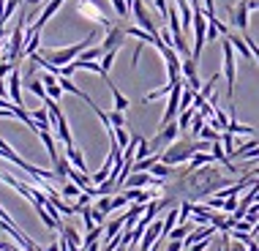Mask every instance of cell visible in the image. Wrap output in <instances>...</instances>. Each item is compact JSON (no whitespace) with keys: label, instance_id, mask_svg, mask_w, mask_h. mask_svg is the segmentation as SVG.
Here are the masks:
<instances>
[{"label":"cell","instance_id":"cell-24","mask_svg":"<svg viewBox=\"0 0 259 251\" xmlns=\"http://www.w3.org/2000/svg\"><path fill=\"white\" fill-rule=\"evenodd\" d=\"M115 139H117V145H120V148L125 150L128 148V142H131V137H128V131H125V126H117L115 129Z\"/></svg>","mask_w":259,"mask_h":251},{"label":"cell","instance_id":"cell-11","mask_svg":"<svg viewBox=\"0 0 259 251\" xmlns=\"http://www.w3.org/2000/svg\"><path fill=\"white\" fill-rule=\"evenodd\" d=\"M38 137H41V142H44V148H47V153H50V158H52V166H55L58 158H60V153H58V145H55L52 131H38Z\"/></svg>","mask_w":259,"mask_h":251},{"label":"cell","instance_id":"cell-15","mask_svg":"<svg viewBox=\"0 0 259 251\" xmlns=\"http://www.w3.org/2000/svg\"><path fill=\"white\" fill-rule=\"evenodd\" d=\"M178 221H180V211H178V207H169V213H166V219H164V229H161V238L166 240V235L175 229Z\"/></svg>","mask_w":259,"mask_h":251},{"label":"cell","instance_id":"cell-26","mask_svg":"<svg viewBox=\"0 0 259 251\" xmlns=\"http://www.w3.org/2000/svg\"><path fill=\"white\" fill-rule=\"evenodd\" d=\"M96 207H99V211L101 213H112V211H115V207H112V197H109V194H104V197H99V202H96Z\"/></svg>","mask_w":259,"mask_h":251},{"label":"cell","instance_id":"cell-32","mask_svg":"<svg viewBox=\"0 0 259 251\" xmlns=\"http://www.w3.org/2000/svg\"><path fill=\"white\" fill-rule=\"evenodd\" d=\"M85 251H101V243L99 240H93V243H88V246H82Z\"/></svg>","mask_w":259,"mask_h":251},{"label":"cell","instance_id":"cell-33","mask_svg":"<svg viewBox=\"0 0 259 251\" xmlns=\"http://www.w3.org/2000/svg\"><path fill=\"white\" fill-rule=\"evenodd\" d=\"M0 96H3V99H9V88H6L3 76H0Z\"/></svg>","mask_w":259,"mask_h":251},{"label":"cell","instance_id":"cell-31","mask_svg":"<svg viewBox=\"0 0 259 251\" xmlns=\"http://www.w3.org/2000/svg\"><path fill=\"white\" fill-rule=\"evenodd\" d=\"M183 248H186V246H183V240H169L164 251H183Z\"/></svg>","mask_w":259,"mask_h":251},{"label":"cell","instance_id":"cell-14","mask_svg":"<svg viewBox=\"0 0 259 251\" xmlns=\"http://www.w3.org/2000/svg\"><path fill=\"white\" fill-rule=\"evenodd\" d=\"M79 194H82V188L76 186L74 180H68V178H66V180L60 183V197H63V199H76Z\"/></svg>","mask_w":259,"mask_h":251},{"label":"cell","instance_id":"cell-30","mask_svg":"<svg viewBox=\"0 0 259 251\" xmlns=\"http://www.w3.org/2000/svg\"><path fill=\"white\" fill-rule=\"evenodd\" d=\"M235 207H237V197H227V199H224V213H235Z\"/></svg>","mask_w":259,"mask_h":251},{"label":"cell","instance_id":"cell-23","mask_svg":"<svg viewBox=\"0 0 259 251\" xmlns=\"http://www.w3.org/2000/svg\"><path fill=\"white\" fill-rule=\"evenodd\" d=\"M199 139H207V142H219L221 134H219V129H213V126H202Z\"/></svg>","mask_w":259,"mask_h":251},{"label":"cell","instance_id":"cell-6","mask_svg":"<svg viewBox=\"0 0 259 251\" xmlns=\"http://www.w3.org/2000/svg\"><path fill=\"white\" fill-rule=\"evenodd\" d=\"M9 99L17 104V107H25V101H22V71H19V68H14L9 74Z\"/></svg>","mask_w":259,"mask_h":251},{"label":"cell","instance_id":"cell-12","mask_svg":"<svg viewBox=\"0 0 259 251\" xmlns=\"http://www.w3.org/2000/svg\"><path fill=\"white\" fill-rule=\"evenodd\" d=\"M158 161H161V153H150V156H145V158H137L134 166H131V172H150L153 164H158Z\"/></svg>","mask_w":259,"mask_h":251},{"label":"cell","instance_id":"cell-18","mask_svg":"<svg viewBox=\"0 0 259 251\" xmlns=\"http://www.w3.org/2000/svg\"><path fill=\"white\" fill-rule=\"evenodd\" d=\"M227 131H232V134H246V137H251V134H254V126H243V123H237V117H235V112H232Z\"/></svg>","mask_w":259,"mask_h":251},{"label":"cell","instance_id":"cell-9","mask_svg":"<svg viewBox=\"0 0 259 251\" xmlns=\"http://www.w3.org/2000/svg\"><path fill=\"white\" fill-rule=\"evenodd\" d=\"M227 36H229V41H232L235 52H240V58H246V60L254 58V52H251V47H248L246 36H237V33H227Z\"/></svg>","mask_w":259,"mask_h":251},{"label":"cell","instance_id":"cell-1","mask_svg":"<svg viewBox=\"0 0 259 251\" xmlns=\"http://www.w3.org/2000/svg\"><path fill=\"white\" fill-rule=\"evenodd\" d=\"M93 41H96V30L90 33L88 38H82L79 44H74V47H66V50H52V52H47L44 58L50 60L52 66H58V68H63V66H66V63H71V60H76V58H79V55L85 52L88 47L93 44Z\"/></svg>","mask_w":259,"mask_h":251},{"label":"cell","instance_id":"cell-8","mask_svg":"<svg viewBox=\"0 0 259 251\" xmlns=\"http://www.w3.org/2000/svg\"><path fill=\"white\" fill-rule=\"evenodd\" d=\"M41 82H44L47 96H50V99H55V101L63 99V93H66V90L60 88V82H58V76H55V74H44V76H41Z\"/></svg>","mask_w":259,"mask_h":251},{"label":"cell","instance_id":"cell-20","mask_svg":"<svg viewBox=\"0 0 259 251\" xmlns=\"http://www.w3.org/2000/svg\"><path fill=\"white\" fill-rule=\"evenodd\" d=\"M115 58H117V50H109V52L101 55V68H104L101 79H109V68H112V63H115Z\"/></svg>","mask_w":259,"mask_h":251},{"label":"cell","instance_id":"cell-2","mask_svg":"<svg viewBox=\"0 0 259 251\" xmlns=\"http://www.w3.org/2000/svg\"><path fill=\"white\" fill-rule=\"evenodd\" d=\"M221 50H224V74H227V99L232 101L235 96V47L229 36L221 38Z\"/></svg>","mask_w":259,"mask_h":251},{"label":"cell","instance_id":"cell-10","mask_svg":"<svg viewBox=\"0 0 259 251\" xmlns=\"http://www.w3.org/2000/svg\"><path fill=\"white\" fill-rule=\"evenodd\" d=\"M123 227H125V213L117 216V219H112V221H107V224H104V240H109V238H115V235H120Z\"/></svg>","mask_w":259,"mask_h":251},{"label":"cell","instance_id":"cell-22","mask_svg":"<svg viewBox=\"0 0 259 251\" xmlns=\"http://www.w3.org/2000/svg\"><path fill=\"white\" fill-rule=\"evenodd\" d=\"M150 175H156V178H161V180H166V178H172V166H169V164H164V161H158V164H153Z\"/></svg>","mask_w":259,"mask_h":251},{"label":"cell","instance_id":"cell-4","mask_svg":"<svg viewBox=\"0 0 259 251\" xmlns=\"http://www.w3.org/2000/svg\"><path fill=\"white\" fill-rule=\"evenodd\" d=\"M131 14H134V19L139 22V27H142V30L153 33V36H161L156 22H153V17H150V11H148V6H145L142 0H134V3H131Z\"/></svg>","mask_w":259,"mask_h":251},{"label":"cell","instance_id":"cell-13","mask_svg":"<svg viewBox=\"0 0 259 251\" xmlns=\"http://www.w3.org/2000/svg\"><path fill=\"white\" fill-rule=\"evenodd\" d=\"M66 156H68V161H71V166H76V170H82V172H88V161H85V156H82V150L76 148H66ZM90 175V172H88Z\"/></svg>","mask_w":259,"mask_h":251},{"label":"cell","instance_id":"cell-3","mask_svg":"<svg viewBox=\"0 0 259 251\" xmlns=\"http://www.w3.org/2000/svg\"><path fill=\"white\" fill-rule=\"evenodd\" d=\"M205 41H207V14L199 9V11H194V52H191L194 60H199Z\"/></svg>","mask_w":259,"mask_h":251},{"label":"cell","instance_id":"cell-19","mask_svg":"<svg viewBox=\"0 0 259 251\" xmlns=\"http://www.w3.org/2000/svg\"><path fill=\"white\" fill-rule=\"evenodd\" d=\"M194 112H197V107H188V109H180V115H178V126H180V131L191 129V117H194Z\"/></svg>","mask_w":259,"mask_h":251},{"label":"cell","instance_id":"cell-17","mask_svg":"<svg viewBox=\"0 0 259 251\" xmlns=\"http://www.w3.org/2000/svg\"><path fill=\"white\" fill-rule=\"evenodd\" d=\"M194 229V224H188V221H180V224H175V229L169 235H166V240H183L188 232Z\"/></svg>","mask_w":259,"mask_h":251},{"label":"cell","instance_id":"cell-29","mask_svg":"<svg viewBox=\"0 0 259 251\" xmlns=\"http://www.w3.org/2000/svg\"><path fill=\"white\" fill-rule=\"evenodd\" d=\"M125 205H128V199H125V194H117V197H112V207H115V211H123Z\"/></svg>","mask_w":259,"mask_h":251},{"label":"cell","instance_id":"cell-21","mask_svg":"<svg viewBox=\"0 0 259 251\" xmlns=\"http://www.w3.org/2000/svg\"><path fill=\"white\" fill-rule=\"evenodd\" d=\"M27 88H30V93H33V96H38L41 101L50 99V96H47V88H44V82H41V79H30V82H27Z\"/></svg>","mask_w":259,"mask_h":251},{"label":"cell","instance_id":"cell-25","mask_svg":"<svg viewBox=\"0 0 259 251\" xmlns=\"http://www.w3.org/2000/svg\"><path fill=\"white\" fill-rule=\"evenodd\" d=\"M219 76H221V74H213V76H210V79L205 82V85L197 90V93H199V96H205V99H210V93H213V88H215V82H219Z\"/></svg>","mask_w":259,"mask_h":251},{"label":"cell","instance_id":"cell-7","mask_svg":"<svg viewBox=\"0 0 259 251\" xmlns=\"http://www.w3.org/2000/svg\"><path fill=\"white\" fill-rule=\"evenodd\" d=\"M248 14H251L248 0H240V3L232 9V25H235L240 33H248Z\"/></svg>","mask_w":259,"mask_h":251},{"label":"cell","instance_id":"cell-28","mask_svg":"<svg viewBox=\"0 0 259 251\" xmlns=\"http://www.w3.org/2000/svg\"><path fill=\"white\" fill-rule=\"evenodd\" d=\"M109 123H112V129H117V126H125V117L120 109H115V112H109Z\"/></svg>","mask_w":259,"mask_h":251},{"label":"cell","instance_id":"cell-27","mask_svg":"<svg viewBox=\"0 0 259 251\" xmlns=\"http://www.w3.org/2000/svg\"><path fill=\"white\" fill-rule=\"evenodd\" d=\"M101 55H104V50H101V47H88V50L79 55V58H82V60H99Z\"/></svg>","mask_w":259,"mask_h":251},{"label":"cell","instance_id":"cell-5","mask_svg":"<svg viewBox=\"0 0 259 251\" xmlns=\"http://www.w3.org/2000/svg\"><path fill=\"white\" fill-rule=\"evenodd\" d=\"M125 38H128L125 27L112 25V27H107V38L101 41V50H104V52H109V50H120V47L125 44Z\"/></svg>","mask_w":259,"mask_h":251},{"label":"cell","instance_id":"cell-16","mask_svg":"<svg viewBox=\"0 0 259 251\" xmlns=\"http://www.w3.org/2000/svg\"><path fill=\"white\" fill-rule=\"evenodd\" d=\"M109 85V90H112V99H115V109H120V112H125V109H128V99H125V96L120 93V90L115 88V82H109V79H104Z\"/></svg>","mask_w":259,"mask_h":251}]
</instances>
